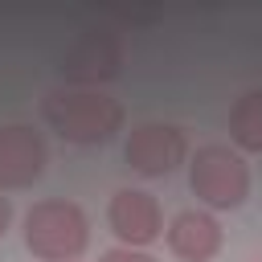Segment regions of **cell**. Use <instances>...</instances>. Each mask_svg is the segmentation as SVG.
<instances>
[{
    "instance_id": "obj_1",
    "label": "cell",
    "mask_w": 262,
    "mask_h": 262,
    "mask_svg": "<svg viewBox=\"0 0 262 262\" xmlns=\"http://www.w3.org/2000/svg\"><path fill=\"white\" fill-rule=\"evenodd\" d=\"M41 119L66 139V143H106L123 131V102L102 94V90H78V86H66V90H49L41 98Z\"/></svg>"
},
{
    "instance_id": "obj_2",
    "label": "cell",
    "mask_w": 262,
    "mask_h": 262,
    "mask_svg": "<svg viewBox=\"0 0 262 262\" xmlns=\"http://www.w3.org/2000/svg\"><path fill=\"white\" fill-rule=\"evenodd\" d=\"M86 242H90V221L74 201L49 196L25 213V246L41 262H78Z\"/></svg>"
},
{
    "instance_id": "obj_3",
    "label": "cell",
    "mask_w": 262,
    "mask_h": 262,
    "mask_svg": "<svg viewBox=\"0 0 262 262\" xmlns=\"http://www.w3.org/2000/svg\"><path fill=\"white\" fill-rule=\"evenodd\" d=\"M188 184L209 209H237L250 196V164L225 143H209L188 160Z\"/></svg>"
},
{
    "instance_id": "obj_4",
    "label": "cell",
    "mask_w": 262,
    "mask_h": 262,
    "mask_svg": "<svg viewBox=\"0 0 262 262\" xmlns=\"http://www.w3.org/2000/svg\"><path fill=\"white\" fill-rule=\"evenodd\" d=\"M57 70L66 78V86H78V90H98L102 82L119 78L123 70V41L106 29H90V33H78L66 53L57 57Z\"/></svg>"
},
{
    "instance_id": "obj_5",
    "label": "cell",
    "mask_w": 262,
    "mask_h": 262,
    "mask_svg": "<svg viewBox=\"0 0 262 262\" xmlns=\"http://www.w3.org/2000/svg\"><path fill=\"white\" fill-rule=\"evenodd\" d=\"M123 156L127 164L139 172V176H168L184 164L188 156V143L180 135V127H168V123H139L131 127L127 143H123Z\"/></svg>"
},
{
    "instance_id": "obj_6",
    "label": "cell",
    "mask_w": 262,
    "mask_h": 262,
    "mask_svg": "<svg viewBox=\"0 0 262 262\" xmlns=\"http://www.w3.org/2000/svg\"><path fill=\"white\" fill-rule=\"evenodd\" d=\"M106 225L111 233L131 246V250H143L151 246L156 237H164V213L156 205L151 192H139V188H119L106 205Z\"/></svg>"
},
{
    "instance_id": "obj_7",
    "label": "cell",
    "mask_w": 262,
    "mask_h": 262,
    "mask_svg": "<svg viewBox=\"0 0 262 262\" xmlns=\"http://www.w3.org/2000/svg\"><path fill=\"white\" fill-rule=\"evenodd\" d=\"M45 172V139L25 123L0 127V192L33 188Z\"/></svg>"
},
{
    "instance_id": "obj_8",
    "label": "cell",
    "mask_w": 262,
    "mask_h": 262,
    "mask_svg": "<svg viewBox=\"0 0 262 262\" xmlns=\"http://www.w3.org/2000/svg\"><path fill=\"white\" fill-rule=\"evenodd\" d=\"M168 237V250L180 258V262H209L217 258L221 250V225L213 213H201V209H184L168 221L164 229Z\"/></svg>"
},
{
    "instance_id": "obj_9",
    "label": "cell",
    "mask_w": 262,
    "mask_h": 262,
    "mask_svg": "<svg viewBox=\"0 0 262 262\" xmlns=\"http://www.w3.org/2000/svg\"><path fill=\"white\" fill-rule=\"evenodd\" d=\"M229 139L242 151H262V90H246L229 111Z\"/></svg>"
},
{
    "instance_id": "obj_10",
    "label": "cell",
    "mask_w": 262,
    "mask_h": 262,
    "mask_svg": "<svg viewBox=\"0 0 262 262\" xmlns=\"http://www.w3.org/2000/svg\"><path fill=\"white\" fill-rule=\"evenodd\" d=\"M98 262H156L147 250H131V246H115V250H106Z\"/></svg>"
},
{
    "instance_id": "obj_11",
    "label": "cell",
    "mask_w": 262,
    "mask_h": 262,
    "mask_svg": "<svg viewBox=\"0 0 262 262\" xmlns=\"http://www.w3.org/2000/svg\"><path fill=\"white\" fill-rule=\"evenodd\" d=\"M8 221H12V201H8L4 192H0V237L8 233Z\"/></svg>"
},
{
    "instance_id": "obj_12",
    "label": "cell",
    "mask_w": 262,
    "mask_h": 262,
    "mask_svg": "<svg viewBox=\"0 0 262 262\" xmlns=\"http://www.w3.org/2000/svg\"><path fill=\"white\" fill-rule=\"evenodd\" d=\"M254 262H262V258H254Z\"/></svg>"
}]
</instances>
